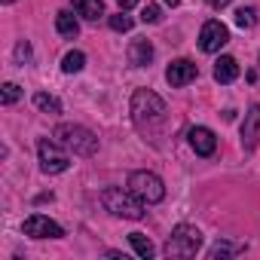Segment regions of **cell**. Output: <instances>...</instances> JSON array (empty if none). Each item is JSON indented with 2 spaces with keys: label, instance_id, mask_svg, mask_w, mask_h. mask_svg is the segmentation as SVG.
<instances>
[{
  "label": "cell",
  "instance_id": "cell-11",
  "mask_svg": "<svg viewBox=\"0 0 260 260\" xmlns=\"http://www.w3.org/2000/svg\"><path fill=\"white\" fill-rule=\"evenodd\" d=\"M257 138H260V104L248 107L245 122H242V144H245V147H254Z\"/></svg>",
  "mask_w": 260,
  "mask_h": 260
},
{
  "label": "cell",
  "instance_id": "cell-17",
  "mask_svg": "<svg viewBox=\"0 0 260 260\" xmlns=\"http://www.w3.org/2000/svg\"><path fill=\"white\" fill-rule=\"evenodd\" d=\"M83 64H86V55L77 52V49L61 58V71H64V74H77V71H83Z\"/></svg>",
  "mask_w": 260,
  "mask_h": 260
},
{
  "label": "cell",
  "instance_id": "cell-1",
  "mask_svg": "<svg viewBox=\"0 0 260 260\" xmlns=\"http://www.w3.org/2000/svg\"><path fill=\"white\" fill-rule=\"evenodd\" d=\"M166 113H169V107H166V101L156 92L138 89L132 95V119H135L138 128H156V125H162Z\"/></svg>",
  "mask_w": 260,
  "mask_h": 260
},
{
  "label": "cell",
  "instance_id": "cell-27",
  "mask_svg": "<svg viewBox=\"0 0 260 260\" xmlns=\"http://www.w3.org/2000/svg\"><path fill=\"white\" fill-rule=\"evenodd\" d=\"M166 4H169V7H178V4H181V0H166Z\"/></svg>",
  "mask_w": 260,
  "mask_h": 260
},
{
  "label": "cell",
  "instance_id": "cell-3",
  "mask_svg": "<svg viewBox=\"0 0 260 260\" xmlns=\"http://www.w3.org/2000/svg\"><path fill=\"white\" fill-rule=\"evenodd\" d=\"M61 147H68L74 156H95V150H98V138L89 132V128H83V125H58L55 128V135H52Z\"/></svg>",
  "mask_w": 260,
  "mask_h": 260
},
{
  "label": "cell",
  "instance_id": "cell-2",
  "mask_svg": "<svg viewBox=\"0 0 260 260\" xmlns=\"http://www.w3.org/2000/svg\"><path fill=\"white\" fill-rule=\"evenodd\" d=\"M101 205H104L110 214H116V217L141 220V217H144V205H147V202H141L132 190H122V187H107V190L101 193Z\"/></svg>",
  "mask_w": 260,
  "mask_h": 260
},
{
  "label": "cell",
  "instance_id": "cell-19",
  "mask_svg": "<svg viewBox=\"0 0 260 260\" xmlns=\"http://www.w3.org/2000/svg\"><path fill=\"white\" fill-rule=\"evenodd\" d=\"M236 251H242V245H233V242H217V245L208 251V257H211V260H217V257H230V254H236Z\"/></svg>",
  "mask_w": 260,
  "mask_h": 260
},
{
  "label": "cell",
  "instance_id": "cell-15",
  "mask_svg": "<svg viewBox=\"0 0 260 260\" xmlns=\"http://www.w3.org/2000/svg\"><path fill=\"white\" fill-rule=\"evenodd\" d=\"M74 10H77V16H83L89 22L104 16V4H101V0H74Z\"/></svg>",
  "mask_w": 260,
  "mask_h": 260
},
{
  "label": "cell",
  "instance_id": "cell-8",
  "mask_svg": "<svg viewBox=\"0 0 260 260\" xmlns=\"http://www.w3.org/2000/svg\"><path fill=\"white\" fill-rule=\"evenodd\" d=\"M22 233L31 236V239H61V236H64V230H61L55 220L43 217V214H31V217L22 223Z\"/></svg>",
  "mask_w": 260,
  "mask_h": 260
},
{
  "label": "cell",
  "instance_id": "cell-5",
  "mask_svg": "<svg viewBox=\"0 0 260 260\" xmlns=\"http://www.w3.org/2000/svg\"><path fill=\"white\" fill-rule=\"evenodd\" d=\"M68 153H71L68 147H61L58 141H49V138H40V144H37L40 169H43L46 175H61V172H68V166H71V156H68Z\"/></svg>",
  "mask_w": 260,
  "mask_h": 260
},
{
  "label": "cell",
  "instance_id": "cell-18",
  "mask_svg": "<svg viewBox=\"0 0 260 260\" xmlns=\"http://www.w3.org/2000/svg\"><path fill=\"white\" fill-rule=\"evenodd\" d=\"M34 104H37L40 110H46V113H61V101H58L55 95H46V92H37V95H34Z\"/></svg>",
  "mask_w": 260,
  "mask_h": 260
},
{
  "label": "cell",
  "instance_id": "cell-24",
  "mask_svg": "<svg viewBox=\"0 0 260 260\" xmlns=\"http://www.w3.org/2000/svg\"><path fill=\"white\" fill-rule=\"evenodd\" d=\"M16 58H19V61L31 58V46H28V43H19V46H16Z\"/></svg>",
  "mask_w": 260,
  "mask_h": 260
},
{
  "label": "cell",
  "instance_id": "cell-28",
  "mask_svg": "<svg viewBox=\"0 0 260 260\" xmlns=\"http://www.w3.org/2000/svg\"><path fill=\"white\" fill-rule=\"evenodd\" d=\"M4 4H13V0H4Z\"/></svg>",
  "mask_w": 260,
  "mask_h": 260
},
{
  "label": "cell",
  "instance_id": "cell-9",
  "mask_svg": "<svg viewBox=\"0 0 260 260\" xmlns=\"http://www.w3.org/2000/svg\"><path fill=\"white\" fill-rule=\"evenodd\" d=\"M196 77H199V68H196L190 58H178V61H172V64H169V71H166V80H169L175 89H181V86L193 83Z\"/></svg>",
  "mask_w": 260,
  "mask_h": 260
},
{
  "label": "cell",
  "instance_id": "cell-10",
  "mask_svg": "<svg viewBox=\"0 0 260 260\" xmlns=\"http://www.w3.org/2000/svg\"><path fill=\"white\" fill-rule=\"evenodd\" d=\"M190 147H193L199 156H211V153L217 150V138H214L211 128H205V125H193V128H190Z\"/></svg>",
  "mask_w": 260,
  "mask_h": 260
},
{
  "label": "cell",
  "instance_id": "cell-7",
  "mask_svg": "<svg viewBox=\"0 0 260 260\" xmlns=\"http://www.w3.org/2000/svg\"><path fill=\"white\" fill-rule=\"evenodd\" d=\"M226 40H230L226 25H223V22H217V19H211V22H205V25H202L199 49H202V52H220V49L226 46Z\"/></svg>",
  "mask_w": 260,
  "mask_h": 260
},
{
  "label": "cell",
  "instance_id": "cell-26",
  "mask_svg": "<svg viewBox=\"0 0 260 260\" xmlns=\"http://www.w3.org/2000/svg\"><path fill=\"white\" fill-rule=\"evenodd\" d=\"M208 4H211V7L217 10V7H226V4H230V0H208Z\"/></svg>",
  "mask_w": 260,
  "mask_h": 260
},
{
  "label": "cell",
  "instance_id": "cell-12",
  "mask_svg": "<svg viewBox=\"0 0 260 260\" xmlns=\"http://www.w3.org/2000/svg\"><path fill=\"white\" fill-rule=\"evenodd\" d=\"M150 61H153V43H150V40L138 37V40L128 43V64H135V68H147Z\"/></svg>",
  "mask_w": 260,
  "mask_h": 260
},
{
  "label": "cell",
  "instance_id": "cell-13",
  "mask_svg": "<svg viewBox=\"0 0 260 260\" xmlns=\"http://www.w3.org/2000/svg\"><path fill=\"white\" fill-rule=\"evenodd\" d=\"M236 77H239V61L230 58V55H220L214 61V80L217 83H233Z\"/></svg>",
  "mask_w": 260,
  "mask_h": 260
},
{
  "label": "cell",
  "instance_id": "cell-16",
  "mask_svg": "<svg viewBox=\"0 0 260 260\" xmlns=\"http://www.w3.org/2000/svg\"><path fill=\"white\" fill-rule=\"evenodd\" d=\"M128 242H132V248H135V254L138 257H144V260H150L153 254H156V248H153V242L144 236V233H132L128 236Z\"/></svg>",
  "mask_w": 260,
  "mask_h": 260
},
{
  "label": "cell",
  "instance_id": "cell-22",
  "mask_svg": "<svg viewBox=\"0 0 260 260\" xmlns=\"http://www.w3.org/2000/svg\"><path fill=\"white\" fill-rule=\"evenodd\" d=\"M22 98V89L16 83H4V104H16Z\"/></svg>",
  "mask_w": 260,
  "mask_h": 260
},
{
  "label": "cell",
  "instance_id": "cell-23",
  "mask_svg": "<svg viewBox=\"0 0 260 260\" xmlns=\"http://www.w3.org/2000/svg\"><path fill=\"white\" fill-rule=\"evenodd\" d=\"M141 19H144V22H150V25H156V22L162 19V13H159V7H156V4H147V7L141 10Z\"/></svg>",
  "mask_w": 260,
  "mask_h": 260
},
{
  "label": "cell",
  "instance_id": "cell-20",
  "mask_svg": "<svg viewBox=\"0 0 260 260\" xmlns=\"http://www.w3.org/2000/svg\"><path fill=\"white\" fill-rule=\"evenodd\" d=\"M254 22H257V19H254V10H251V7H242V10L236 13V25H239V28L248 31V28H254Z\"/></svg>",
  "mask_w": 260,
  "mask_h": 260
},
{
  "label": "cell",
  "instance_id": "cell-21",
  "mask_svg": "<svg viewBox=\"0 0 260 260\" xmlns=\"http://www.w3.org/2000/svg\"><path fill=\"white\" fill-rule=\"evenodd\" d=\"M110 28L125 34V31H132V19H128L125 13H116V16H110Z\"/></svg>",
  "mask_w": 260,
  "mask_h": 260
},
{
  "label": "cell",
  "instance_id": "cell-4",
  "mask_svg": "<svg viewBox=\"0 0 260 260\" xmlns=\"http://www.w3.org/2000/svg\"><path fill=\"white\" fill-rule=\"evenodd\" d=\"M128 190H132L141 202H147V205L166 199V184L153 172H132L128 175Z\"/></svg>",
  "mask_w": 260,
  "mask_h": 260
},
{
  "label": "cell",
  "instance_id": "cell-14",
  "mask_svg": "<svg viewBox=\"0 0 260 260\" xmlns=\"http://www.w3.org/2000/svg\"><path fill=\"white\" fill-rule=\"evenodd\" d=\"M55 28H58L61 37H77V34H80V22L74 19L71 10H61V13L55 16Z\"/></svg>",
  "mask_w": 260,
  "mask_h": 260
},
{
  "label": "cell",
  "instance_id": "cell-6",
  "mask_svg": "<svg viewBox=\"0 0 260 260\" xmlns=\"http://www.w3.org/2000/svg\"><path fill=\"white\" fill-rule=\"evenodd\" d=\"M199 245H202V233L196 226L181 223V226H175L172 239L166 242V254L169 257H193L199 251Z\"/></svg>",
  "mask_w": 260,
  "mask_h": 260
},
{
  "label": "cell",
  "instance_id": "cell-25",
  "mask_svg": "<svg viewBox=\"0 0 260 260\" xmlns=\"http://www.w3.org/2000/svg\"><path fill=\"white\" fill-rule=\"evenodd\" d=\"M116 4H119V7H122V10H132V7H135V4H138V0H116Z\"/></svg>",
  "mask_w": 260,
  "mask_h": 260
}]
</instances>
